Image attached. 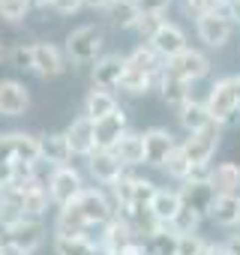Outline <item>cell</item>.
<instances>
[{"label": "cell", "instance_id": "obj_56", "mask_svg": "<svg viewBox=\"0 0 240 255\" xmlns=\"http://www.w3.org/2000/svg\"><path fill=\"white\" fill-rule=\"evenodd\" d=\"M237 228H240V216H237Z\"/></svg>", "mask_w": 240, "mask_h": 255}, {"label": "cell", "instance_id": "obj_55", "mask_svg": "<svg viewBox=\"0 0 240 255\" xmlns=\"http://www.w3.org/2000/svg\"><path fill=\"white\" fill-rule=\"evenodd\" d=\"M0 252H3V237H0Z\"/></svg>", "mask_w": 240, "mask_h": 255}, {"label": "cell", "instance_id": "obj_45", "mask_svg": "<svg viewBox=\"0 0 240 255\" xmlns=\"http://www.w3.org/2000/svg\"><path fill=\"white\" fill-rule=\"evenodd\" d=\"M225 249H228L231 255H240V234H231V237L225 240Z\"/></svg>", "mask_w": 240, "mask_h": 255}, {"label": "cell", "instance_id": "obj_28", "mask_svg": "<svg viewBox=\"0 0 240 255\" xmlns=\"http://www.w3.org/2000/svg\"><path fill=\"white\" fill-rule=\"evenodd\" d=\"M177 123L183 126V132H186V135H192V132H201V129H207V126H210L213 120H210V114H207L204 102H198V99H189L186 105H180V108H177Z\"/></svg>", "mask_w": 240, "mask_h": 255}, {"label": "cell", "instance_id": "obj_38", "mask_svg": "<svg viewBox=\"0 0 240 255\" xmlns=\"http://www.w3.org/2000/svg\"><path fill=\"white\" fill-rule=\"evenodd\" d=\"M207 240L201 234H177V255H201Z\"/></svg>", "mask_w": 240, "mask_h": 255}, {"label": "cell", "instance_id": "obj_49", "mask_svg": "<svg viewBox=\"0 0 240 255\" xmlns=\"http://www.w3.org/2000/svg\"><path fill=\"white\" fill-rule=\"evenodd\" d=\"M228 9H231V21L237 24V21H240V0H234V3H228Z\"/></svg>", "mask_w": 240, "mask_h": 255}, {"label": "cell", "instance_id": "obj_40", "mask_svg": "<svg viewBox=\"0 0 240 255\" xmlns=\"http://www.w3.org/2000/svg\"><path fill=\"white\" fill-rule=\"evenodd\" d=\"M165 21V15H141L138 18V24H135V30H138V36L141 39H150L156 30H159V24Z\"/></svg>", "mask_w": 240, "mask_h": 255}, {"label": "cell", "instance_id": "obj_1", "mask_svg": "<svg viewBox=\"0 0 240 255\" xmlns=\"http://www.w3.org/2000/svg\"><path fill=\"white\" fill-rule=\"evenodd\" d=\"M105 48V30L99 24H81L66 36V60L72 66H93L102 57Z\"/></svg>", "mask_w": 240, "mask_h": 255}, {"label": "cell", "instance_id": "obj_52", "mask_svg": "<svg viewBox=\"0 0 240 255\" xmlns=\"http://www.w3.org/2000/svg\"><path fill=\"white\" fill-rule=\"evenodd\" d=\"M0 255H24V252L15 249V246H9V243H3V252H0Z\"/></svg>", "mask_w": 240, "mask_h": 255}, {"label": "cell", "instance_id": "obj_16", "mask_svg": "<svg viewBox=\"0 0 240 255\" xmlns=\"http://www.w3.org/2000/svg\"><path fill=\"white\" fill-rule=\"evenodd\" d=\"M87 171H90V177H93L102 189L114 186L120 177L126 174V168L114 159V153H111V150H93V153L87 156Z\"/></svg>", "mask_w": 240, "mask_h": 255}, {"label": "cell", "instance_id": "obj_31", "mask_svg": "<svg viewBox=\"0 0 240 255\" xmlns=\"http://www.w3.org/2000/svg\"><path fill=\"white\" fill-rule=\"evenodd\" d=\"M237 216H240V195H216L210 219L219 228H237Z\"/></svg>", "mask_w": 240, "mask_h": 255}, {"label": "cell", "instance_id": "obj_23", "mask_svg": "<svg viewBox=\"0 0 240 255\" xmlns=\"http://www.w3.org/2000/svg\"><path fill=\"white\" fill-rule=\"evenodd\" d=\"M180 207H183V201H180V192L177 189H156V195L150 198V213H153V219L159 222V225H171L174 222V216L180 213Z\"/></svg>", "mask_w": 240, "mask_h": 255}, {"label": "cell", "instance_id": "obj_8", "mask_svg": "<svg viewBox=\"0 0 240 255\" xmlns=\"http://www.w3.org/2000/svg\"><path fill=\"white\" fill-rule=\"evenodd\" d=\"M126 132H129V111L123 105H117L102 120H93V144H96V150H111Z\"/></svg>", "mask_w": 240, "mask_h": 255}, {"label": "cell", "instance_id": "obj_18", "mask_svg": "<svg viewBox=\"0 0 240 255\" xmlns=\"http://www.w3.org/2000/svg\"><path fill=\"white\" fill-rule=\"evenodd\" d=\"M96 243H102V246H105V249L114 255V252H120V249H126V246L138 243V237H135V231H132V225H129L126 219L114 216L111 222H105V225L99 228V237H96Z\"/></svg>", "mask_w": 240, "mask_h": 255}, {"label": "cell", "instance_id": "obj_19", "mask_svg": "<svg viewBox=\"0 0 240 255\" xmlns=\"http://www.w3.org/2000/svg\"><path fill=\"white\" fill-rule=\"evenodd\" d=\"M39 162H48L51 168L69 165L72 162V147L66 132H45L39 135Z\"/></svg>", "mask_w": 240, "mask_h": 255}, {"label": "cell", "instance_id": "obj_37", "mask_svg": "<svg viewBox=\"0 0 240 255\" xmlns=\"http://www.w3.org/2000/svg\"><path fill=\"white\" fill-rule=\"evenodd\" d=\"M9 63L15 69H30L33 66V42H15V45H9Z\"/></svg>", "mask_w": 240, "mask_h": 255}, {"label": "cell", "instance_id": "obj_27", "mask_svg": "<svg viewBox=\"0 0 240 255\" xmlns=\"http://www.w3.org/2000/svg\"><path fill=\"white\" fill-rule=\"evenodd\" d=\"M144 255H177V234L168 225H156L147 237L138 240Z\"/></svg>", "mask_w": 240, "mask_h": 255}, {"label": "cell", "instance_id": "obj_9", "mask_svg": "<svg viewBox=\"0 0 240 255\" xmlns=\"http://www.w3.org/2000/svg\"><path fill=\"white\" fill-rule=\"evenodd\" d=\"M165 72L186 81V84H192V81H198V78H204L210 72V57L204 51H198V48H183L177 57H171L165 63Z\"/></svg>", "mask_w": 240, "mask_h": 255}, {"label": "cell", "instance_id": "obj_35", "mask_svg": "<svg viewBox=\"0 0 240 255\" xmlns=\"http://www.w3.org/2000/svg\"><path fill=\"white\" fill-rule=\"evenodd\" d=\"M198 225H201V216L189 207H180V213L174 216V222L168 225L174 234H198Z\"/></svg>", "mask_w": 240, "mask_h": 255}, {"label": "cell", "instance_id": "obj_34", "mask_svg": "<svg viewBox=\"0 0 240 255\" xmlns=\"http://www.w3.org/2000/svg\"><path fill=\"white\" fill-rule=\"evenodd\" d=\"M30 12V0H0V18L6 24H21Z\"/></svg>", "mask_w": 240, "mask_h": 255}, {"label": "cell", "instance_id": "obj_13", "mask_svg": "<svg viewBox=\"0 0 240 255\" xmlns=\"http://www.w3.org/2000/svg\"><path fill=\"white\" fill-rule=\"evenodd\" d=\"M15 189V198H18V216L24 219H42L51 198H48V189L42 180H33L27 186H12Z\"/></svg>", "mask_w": 240, "mask_h": 255}, {"label": "cell", "instance_id": "obj_33", "mask_svg": "<svg viewBox=\"0 0 240 255\" xmlns=\"http://www.w3.org/2000/svg\"><path fill=\"white\" fill-rule=\"evenodd\" d=\"M162 171H165V174H168L171 180L183 183V180L189 177V171H192V162H189V159H186V153H183V150L177 147V150H174V153L168 156V162L162 165Z\"/></svg>", "mask_w": 240, "mask_h": 255}, {"label": "cell", "instance_id": "obj_20", "mask_svg": "<svg viewBox=\"0 0 240 255\" xmlns=\"http://www.w3.org/2000/svg\"><path fill=\"white\" fill-rule=\"evenodd\" d=\"M63 132H66V138H69L72 156H84V159H87V156L96 150V144H93V120H90V117L78 114Z\"/></svg>", "mask_w": 240, "mask_h": 255}, {"label": "cell", "instance_id": "obj_51", "mask_svg": "<svg viewBox=\"0 0 240 255\" xmlns=\"http://www.w3.org/2000/svg\"><path fill=\"white\" fill-rule=\"evenodd\" d=\"M0 63H9V45L0 39Z\"/></svg>", "mask_w": 240, "mask_h": 255}, {"label": "cell", "instance_id": "obj_50", "mask_svg": "<svg viewBox=\"0 0 240 255\" xmlns=\"http://www.w3.org/2000/svg\"><path fill=\"white\" fill-rule=\"evenodd\" d=\"M87 255H111V252H108L102 243H96V240H93V246H90V252H87Z\"/></svg>", "mask_w": 240, "mask_h": 255}, {"label": "cell", "instance_id": "obj_21", "mask_svg": "<svg viewBox=\"0 0 240 255\" xmlns=\"http://www.w3.org/2000/svg\"><path fill=\"white\" fill-rule=\"evenodd\" d=\"M54 237H90V225L84 222L78 204H66V207H57V216H54Z\"/></svg>", "mask_w": 240, "mask_h": 255}, {"label": "cell", "instance_id": "obj_15", "mask_svg": "<svg viewBox=\"0 0 240 255\" xmlns=\"http://www.w3.org/2000/svg\"><path fill=\"white\" fill-rule=\"evenodd\" d=\"M177 192H180L183 207L195 210L201 219H204V216H210L213 201H216V189L210 186V180H183Z\"/></svg>", "mask_w": 240, "mask_h": 255}, {"label": "cell", "instance_id": "obj_14", "mask_svg": "<svg viewBox=\"0 0 240 255\" xmlns=\"http://www.w3.org/2000/svg\"><path fill=\"white\" fill-rule=\"evenodd\" d=\"M147 45L168 63L171 57H177L183 48H189L186 45V33H183V27L180 24H174V21H162L159 24V30L147 39Z\"/></svg>", "mask_w": 240, "mask_h": 255}, {"label": "cell", "instance_id": "obj_25", "mask_svg": "<svg viewBox=\"0 0 240 255\" xmlns=\"http://www.w3.org/2000/svg\"><path fill=\"white\" fill-rule=\"evenodd\" d=\"M156 90H159L162 102H165L168 108H174V111H177L180 105H186V102L192 99V93H189V84H186V81H180V78H174V75H168L165 69L159 72Z\"/></svg>", "mask_w": 240, "mask_h": 255}, {"label": "cell", "instance_id": "obj_24", "mask_svg": "<svg viewBox=\"0 0 240 255\" xmlns=\"http://www.w3.org/2000/svg\"><path fill=\"white\" fill-rule=\"evenodd\" d=\"M114 159L123 165V168H135V165H144V144H141V132H126L114 147H111Z\"/></svg>", "mask_w": 240, "mask_h": 255}, {"label": "cell", "instance_id": "obj_11", "mask_svg": "<svg viewBox=\"0 0 240 255\" xmlns=\"http://www.w3.org/2000/svg\"><path fill=\"white\" fill-rule=\"evenodd\" d=\"M195 33L207 48H225L231 42V36H234V21L210 12V15H201L195 21Z\"/></svg>", "mask_w": 240, "mask_h": 255}, {"label": "cell", "instance_id": "obj_29", "mask_svg": "<svg viewBox=\"0 0 240 255\" xmlns=\"http://www.w3.org/2000/svg\"><path fill=\"white\" fill-rule=\"evenodd\" d=\"M120 102H117V96L111 93V90H102V87H93V90H87V96H84V117H90V120H102V117H108L114 108H117Z\"/></svg>", "mask_w": 240, "mask_h": 255}, {"label": "cell", "instance_id": "obj_47", "mask_svg": "<svg viewBox=\"0 0 240 255\" xmlns=\"http://www.w3.org/2000/svg\"><path fill=\"white\" fill-rule=\"evenodd\" d=\"M114 255H144V249H141V243H132V246L120 249V252H114Z\"/></svg>", "mask_w": 240, "mask_h": 255}, {"label": "cell", "instance_id": "obj_43", "mask_svg": "<svg viewBox=\"0 0 240 255\" xmlns=\"http://www.w3.org/2000/svg\"><path fill=\"white\" fill-rule=\"evenodd\" d=\"M57 15H75L81 6H84V0H51V3H48Z\"/></svg>", "mask_w": 240, "mask_h": 255}, {"label": "cell", "instance_id": "obj_39", "mask_svg": "<svg viewBox=\"0 0 240 255\" xmlns=\"http://www.w3.org/2000/svg\"><path fill=\"white\" fill-rule=\"evenodd\" d=\"M213 6H216V0H183V12L192 15L195 21H198L201 15H210Z\"/></svg>", "mask_w": 240, "mask_h": 255}, {"label": "cell", "instance_id": "obj_30", "mask_svg": "<svg viewBox=\"0 0 240 255\" xmlns=\"http://www.w3.org/2000/svg\"><path fill=\"white\" fill-rule=\"evenodd\" d=\"M126 66H129V69H138V72H147V75H156V72L165 66V60H162L147 42H138V45L126 54Z\"/></svg>", "mask_w": 240, "mask_h": 255}, {"label": "cell", "instance_id": "obj_26", "mask_svg": "<svg viewBox=\"0 0 240 255\" xmlns=\"http://www.w3.org/2000/svg\"><path fill=\"white\" fill-rule=\"evenodd\" d=\"M210 186L216 195H240V165L237 162H219L210 171Z\"/></svg>", "mask_w": 240, "mask_h": 255}, {"label": "cell", "instance_id": "obj_32", "mask_svg": "<svg viewBox=\"0 0 240 255\" xmlns=\"http://www.w3.org/2000/svg\"><path fill=\"white\" fill-rule=\"evenodd\" d=\"M12 144H15V162H39V135L12 132Z\"/></svg>", "mask_w": 240, "mask_h": 255}, {"label": "cell", "instance_id": "obj_5", "mask_svg": "<svg viewBox=\"0 0 240 255\" xmlns=\"http://www.w3.org/2000/svg\"><path fill=\"white\" fill-rule=\"evenodd\" d=\"M3 234V243H9V246H15V249H21L24 255H33L42 243H45V225H42V219H12L9 225H3L0 228Z\"/></svg>", "mask_w": 240, "mask_h": 255}, {"label": "cell", "instance_id": "obj_53", "mask_svg": "<svg viewBox=\"0 0 240 255\" xmlns=\"http://www.w3.org/2000/svg\"><path fill=\"white\" fill-rule=\"evenodd\" d=\"M234 90H237V114H240V75H234Z\"/></svg>", "mask_w": 240, "mask_h": 255}, {"label": "cell", "instance_id": "obj_7", "mask_svg": "<svg viewBox=\"0 0 240 255\" xmlns=\"http://www.w3.org/2000/svg\"><path fill=\"white\" fill-rule=\"evenodd\" d=\"M141 144H144V165H150V168H162L168 162V156L180 147L174 132L165 129V126H150V129H144Z\"/></svg>", "mask_w": 240, "mask_h": 255}, {"label": "cell", "instance_id": "obj_10", "mask_svg": "<svg viewBox=\"0 0 240 255\" xmlns=\"http://www.w3.org/2000/svg\"><path fill=\"white\" fill-rule=\"evenodd\" d=\"M30 108V90L18 78H0V117H24Z\"/></svg>", "mask_w": 240, "mask_h": 255}, {"label": "cell", "instance_id": "obj_3", "mask_svg": "<svg viewBox=\"0 0 240 255\" xmlns=\"http://www.w3.org/2000/svg\"><path fill=\"white\" fill-rule=\"evenodd\" d=\"M45 189H48L51 204L66 207V204H72L84 192V177H81V171L75 165H60V168H51Z\"/></svg>", "mask_w": 240, "mask_h": 255}, {"label": "cell", "instance_id": "obj_2", "mask_svg": "<svg viewBox=\"0 0 240 255\" xmlns=\"http://www.w3.org/2000/svg\"><path fill=\"white\" fill-rule=\"evenodd\" d=\"M204 108L210 114L213 123L219 126H231L240 114H237V90H234V75H225V78H216L207 99H204Z\"/></svg>", "mask_w": 240, "mask_h": 255}, {"label": "cell", "instance_id": "obj_36", "mask_svg": "<svg viewBox=\"0 0 240 255\" xmlns=\"http://www.w3.org/2000/svg\"><path fill=\"white\" fill-rule=\"evenodd\" d=\"M156 183L153 180H147V177H135L132 180V204H138V207H150V198L156 195Z\"/></svg>", "mask_w": 240, "mask_h": 255}, {"label": "cell", "instance_id": "obj_41", "mask_svg": "<svg viewBox=\"0 0 240 255\" xmlns=\"http://www.w3.org/2000/svg\"><path fill=\"white\" fill-rule=\"evenodd\" d=\"M135 6H138L141 15H165L171 0H135Z\"/></svg>", "mask_w": 240, "mask_h": 255}, {"label": "cell", "instance_id": "obj_44", "mask_svg": "<svg viewBox=\"0 0 240 255\" xmlns=\"http://www.w3.org/2000/svg\"><path fill=\"white\" fill-rule=\"evenodd\" d=\"M201 255H231V252L225 249V243H207Z\"/></svg>", "mask_w": 240, "mask_h": 255}, {"label": "cell", "instance_id": "obj_6", "mask_svg": "<svg viewBox=\"0 0 240 255\" xmlns=\"http://www.w3.org/2000/svg\"><path fill=\"white\" fill-rule=\"evenodd\" d=\"M219 138H222V126L219 123H210L207 129L201 132H192L180 141V150L186 153V159L192 165H210V159L216 156L219 150Z\"/></svg>", "mask_w": 240, "mask_h": 255}, {"label": "cell", "instance_id": "obj_46", "mask_svg": "<svg viewBox=\"0 0 240 255\" xmlns=\"http://www.w3.org/2000/svg\"><path fill=\"white\" fill-rule=\"evenodd\" d=\"M108 3H111V0H84V6H87V9H93V12H102Z\"/></svg>", "mask_w": 240, "mask_h": 255}, {"label": "cell", "instance_id": "obj_54", "mask_svg": "<svg viewBox=\"0 0 240 255\" xmlns=\"http://www.w3.org/2000/svg\"><path fill=\"white\" fill-rule=\"evenodd\" d=\"M48 3H51V0H30V9H33V6L42 9V6H48Z\"/></svg>", "mask_w": 240, "mask_h": 255}, {"label": "cell", "instance_id": "obj_4", "mask_svg": "<svg viewBox=\"0 0 240 255\" xmlns=\"http://www.w3.org/2000/svg\"><path fill=\"white\" fill-rule=\"evenodd\" d=\"M75 204L90 228H102L105 222H111L117 216L114 201H111L108 189H102V186H84V192L75 198Z\"/></svg>", "mask_w": 240, "mask_h": 255}, {"label": "cell", "instance_id": "obj_22", "mask_svg": "<svg viewBox=\"0 0 240 255\" xmlns=\"http://www.w3.org/2000/svg\"><path fill=\"white\" fill-rule=\"evenodd\" d=\"M102 15H105V21H108L111 27H117V30H135V24H138V18H141L135 0H111V3L102 9Z\"/></svg>", "mask_w": 240, "mask_h": 255}, {"label": "cell", "instance_id": "obj_17", "mask_svg": "<svg viewBox=\"0 0 240 255\" xmlns=\"http://www.w3.org/2000/svg\"><path fill=\"white\" fill-rule=\"evenodd\" d=\"M126 72V54H102L96 63H93V87H102V90H114L120 87V78Z\"/></svg>", "mask_w": 240, "mask_h": 255}, {"label": "cell", "instance_id": "obj_48", "mask_svg": "<svg viewBox=\"0 0 240 255\" xmlns=\"http://www.w3.org/2000/svg\"><path fill=\"white\" fill-rule=\"evenodd\" d=\"M9 186V165H0V192Z\"/></svg>", "mask_w": 240, "mask_h": 255}, {"label": "cell", "instance_id": "obj_12", "mask_svg": "<svg viewBox=\"0 0 240 255\" xmlns=\"http://www.w3.org/2000/svg\"><path fill=\"white\" fill-rule=\"evenodd\" d=\"M30 72H36L39 78H57L66 72V54L54 45V42H33V66Z\"/></svg>", "mask_w": 240, "mask_h": 255}, {"label": "cell", "instance_id": "obj_42", "mask_svg": "<svg viewBox=\"0 0 240 255\" xmlns=\"http://www.w3.org/2000/svg\"><path fill=\"white\" fill-rule=\"evenodd\" d=\"M12 162H15L12 132H0V165H12Z\"/></svg>", "mask_w": 240, "mask_h": 255}]
</instances>
